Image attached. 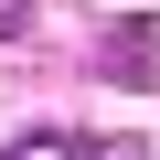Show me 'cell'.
<instances>
[{"label": "cell", "mask_w": 160, "mask_h": 160, "mask_svg": "<svg viewBox=\"0 0 160 160\" xmlns=\"http://www.w3.org/2000/svg\"><path fill=\"white\" fill-rule=\"evenodd\" d=\"M0 160H86V139H64V128H32V139H11Z\"/></svg>", "instance_id": "obj_1"}, {"label": "cell", "mask_w": 160, "mask_h": 160, "mask_svg": "<svg viewBox=\"0 0 160 160\" xmlns=\"http://www.w3.org/2000/svg\"><path fill=\"white\" fill-rule=\"evenodd\" d=\"M86 160H149V139H96Z\"/></svg>", "instance_id": "obj_2"}, {"label": "cell", "mask_w": 160, "mask_h": 160, "mask_svg": "<svg viewBox=\"0 0 160 160\" xmlns=\"http://www.w3.org/2000/svg\"><path fill=\"white\" fill-rule=\"evenodd\" d=\"M0 32H22V0H0Z\"/></svg>", "instance_id": "obj_3"}]
</instances>
